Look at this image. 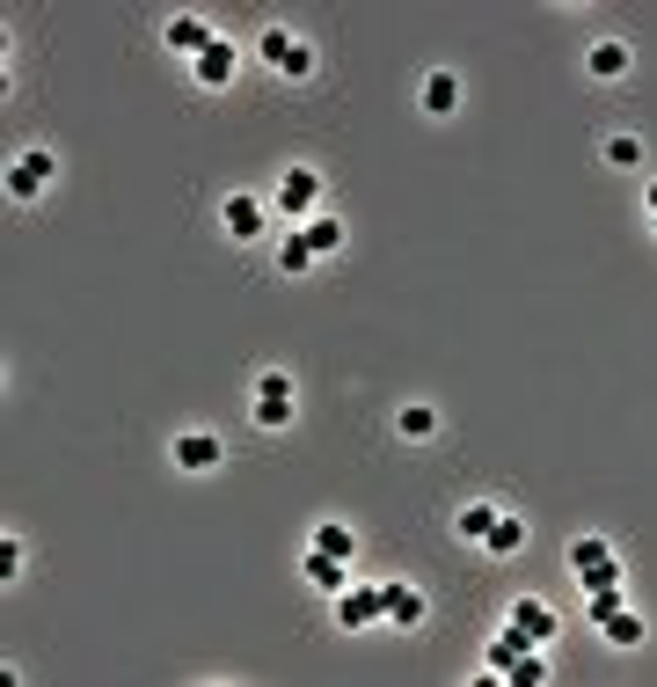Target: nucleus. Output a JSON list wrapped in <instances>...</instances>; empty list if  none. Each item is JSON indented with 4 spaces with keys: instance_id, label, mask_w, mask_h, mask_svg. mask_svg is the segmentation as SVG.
<instances>
[{
    "instance_id": "obj_8",
    "label": "nucleus",
    "mask_w": 657,
    "mask_h": 687,
    "mask_svg": "<svg viewBox=\"0 0 657 687\" xmlns=\"http://www.w3.org/2000/svg\"><path fill=\"white\" fill-rule=\"evenodd\" d=\"M169 461L183 476H212V468H220V440H212V432H183V440L169 446Z\"/></svg>"
},
{
    "instance_id": "obj_22",
    "label": "nucleus",
    "mask_w": 657,
    "mask_h": 687,
    "mask_svg": "<svg viewBox=\"0 0 657 687\" xmlns=\"http://www.w3.org/2000/svg\"><path fill=\"white\" fill-rule=\"evenodd\" d=\"M489 556H519V548H526V519H504V512H497V527H489Z\"/></svg>"
},
{
    "instance_id": "obj_6",
    "label": "nucleus",
    "mask_w": 657,
    "mask_h": 687,
    "mask_svg": "<svg viewBox=\"0 0 657 687\" xmlns=\"http://www.w3.org/2000/svg\"><path fill=\"white\" fill-rule=\"evenodd\" d=\"M570 570H577V585H592V578H621V564H614V548H606L599 534H577V542H570Z\"/></svg>"
},
{
    "instance_id": "obj_10",
    "label": "nucleus",
    "mask_w": 657,
    "mask_h": 687,
    "mask_svg": "<svg viewBox=\"0 0 657 687\" xmlns=\"http://www.w3.org/2000/svg\"><path fill=\"white\" fill-rule=\"evenodd\" d=\"M628 59H636L628 44H614V37H599V44L585 52V73H592V81H621V73H628Z\"/></svg>"
},
{
    "instance_id": "obj_17",
    "label": "nucleus",
    "mask_w": 657,
    "mask_h": 687,
    "mask_svg": "<svg viewBox=\"0 0 657 687\" xmlns=\"http://www.w3.org/2000/svg\"><path fill=\"white\" fill-rule=\"evenodd\" d=\"M395 432H402V440H432V432H438V410H432V403H402V410H395Z\"/></svg>"
},
{
    "instance_id": "obj_24",
    "label": "nucleus",
    "mask_w": 657,
    "mask_h": 687,
    "mask_svg": "<svg viewBox=\"0 0 657 687\" xmlns=\"http://www.w3.org/2000/svg\"><path fill=\"white\" fill-rule=\"evenodd\" d=\"M271 73H285V81H307V73H314V44H300V37H293V52L277 59Z\"/></svg>"
},
{
    "instance_id": "obj_15",
    "label": "nucleus",
    "mask_w": 657,
    "mask_h": 687,
    "mask_svg": "<svg viewBox=\"0 0 657 687\" xmlns=\"http://www.w3.org/2000/svg\"><path fill=\"white\" fill-rule=\"evenodd\" d=\"M314 264H322V256L307 249V234H300V228L277 242V271H285V279H300V271H314Z\"/></svg>"
},
{
    "instance_id": "obj_25",
    "label": "nucleus",
    "mask_w": 657,
    "mask_h": 687,
    "mask_svg": "<svg viewBox=\"0 0 657 687\" xmlns=\"http://www.w3.org/2000/svg\"><path fill=\"white\" fill-rule=\"evenodd\" d=\"M548 680V658L540 651H519V666H512V687H540Z\"/></svg>"
},
{
    "instance_id": "obj_7",
    "label": "nucleus",
    "mask_w": 657,
    "mask_h": 687,
    "mask_svg": "<svg viewBox=\"0 0 657 687\" xmlns=\"http://www.w3.org/2000/svg\"><path fill=\"white\" fill-rule=\"evenodd\" d=\"M44 183H52V154H44V147H30V154L8 169V198H16V205H30Z\"/></svg>"
},
{
    "instance_id": "obj_5",
    "label": "nucleus",
    "mask_w": 657,
    "mask_h": 687,
    "mask_svg": "<svg viewBox=\"0 0 657 687\" xmlns=\"http://www.w3.org/2000/svg\"><path fill=\"white\" fill-rule=\"evenodd\" d=\"M234 67H242V44H226V37H212L205 52L191 59V73H198V89H212V95H220L226 81H234Z\"/></svg>"
},
{
    "instance_id": "obj_26",
    "label": "nucleus",
    "mask_w": 657,
    "mask_h": 687,
    "mask_svg": "<svg viewBox=\"0 0 657 687\" xmlns=\"http://www.w3.org/2000/svg\"><path fill=\"white\" fill-rule=\"evenodd\" d=\"M650 212H657V183H650Z\"/></svg>"
},
{
    "instance_id": "obj_20",
    "label": "nucleus",
    "mask_w": 657,
    "mask_h": 687,
    "mask_svg": "<svg viewBox=\"0 0 657 687\" xmlns=\"http://www.w3.org/2000/svg\"><path fill=\"white\" fill-rule=\"evenodd\" d=\"M519 651H526V644H519V636H512V629H504L497 644H489V651H483V673H497V680H512V666H519Z\"/></svg>"
},
{
    "instance_id": "obj_14",
    "label": "nucleus",
    "mask_w": 657,
    "mask_h": 687,
    "mask_svg": "<svg viewBox=\"0 0 657 687\" xmlns=\"http://www.w3.org/2000/svg\"><path fill=\"white\" fill-rule=\"evenodd\" d=\"M424 110H432V118H453V110H461V81H453V73H424Z\"/></svg>"
},
{
    "instance_id": "obj_18",
    "label": "nucleus",
    "mask_w": 657,
    "mask_h": 687,
    "mask_svg": "<svg viewBox=\"0 0 657 687\" xmlns=\"http://www.w3.org/2000/svg\"><path fill=\"white\" fill-rule=\"evenodd\" d=\"M489 527H497V505H461V519H453V534H461V542H475V548L489 542Z\"/></svg>"
},
{
    "instance_id": "obj_3",
    "label": "nucleus",
    "mask_w": 657,
    "mask_h": 687,
    "mask_svg": "<svg viewBox=\"0 0 657 687\" xmlns=\"http://www.w3.org/2000/svg\"><path fill=\"white\" fill-rule=\"evenodd\" d=\"M256 424L263 432H285L293 424V381L285 373H256Z\"/></svg>"
},
{
    "instance_id": "obj_21",
    "label": "nucleus",
    "mask_w": 657,
    "mask_h": 687,
    "mask_svg": "<svg viewBox=\"0 0 657 687\" xmlns=\"http://www.w3.org/2000/svg\"><path fill=\"white\" fill-rule=\"evenodd\" d=\"M314 548H322V556H344V564H351V556H358V534L336 527V519H322V527H314Z\"/></svg>"
},
{
    "instance_id": "obj_13",
    "label": "nucleus",
    "mask_w": 657,
    "mask_h": 687,
    "mask_svg": "<svg viewBox=\"0 0 657 687\" xmlns=\"http://www.w3.org/2000/svg\"><path fill=\"white\" fill-rule=\"evenodd\" d=\"M161 37H169V52H205V44H212V22L205 16H169V30H161Z\"/></svg>"
},
{
    "instance_id": "obj_2",
    "label": "nucleus",
    "mask_w": 657,
    "mask_h": 687,
    "mask_svg": "<svg viewBox=\"0 0 657 687\" xmlns=\"http://www.w3.org/2000/svg\"><path fill=\"white\" fill-rule=\"evenodd\" d=\"M271 205L285 212L293 228H307L314 205H322V176H314V169H285V176H277V198H271Z\"/></svg>"
},
{
    "instance_id": "obj_1",
    "label": "nucleus",
    "mask_w": 657,
    "mask_h": 687,
    "mask_svg": "<svg viewBox=\"0 0 657 687\" xmlns=\"http://www.w3.org/2000/svg\"><path fill=\"white\" fill-rule=\"evenodd\" d=\"M373 622H387V585L351 578L344 593H336V629H373Z\"/></svg>"
},
{
    "instance_id": "obj_4",
    "label": "nucleus",
    "mask_w": 657,
    "mask_h": 687,
    "mask_svg": "<svg viewBox=\"0 0 657 687\" xmlns=\"http://www.w3.org/2000/svg\"><path fill=\"white\" fill-rule=\"evenodd\" d=\"M504 629L519 636L526 651H540V644L555 636V607H548V599H512V615H504Z\"/></svg>"
},
{
    "instance_id": "obj_11",
    "label": "nucleus",
    "mask_w": 657,
    "mask_h": 687,
    "mask_svg": "<svg viewBox=\"0 0 657 687\" xmlns=\"http://www.w3.org/2000/svg\"><path fill=\"white\" fill-rule=\"evenodd\" d=\"M307 585L336 599V593L351 585V564H344V556H322V548H307Z\"/></svg>"
},
{
    "instance_id": "obj_12",
    "label": "nucleus",
    "mask_w": 657,
    "mask_h": 687,
    "mask_svg": "<svg viewBox=\"0 0 657 687\" xmlns=\"http://www.w3.org/2000/svg\"><path fill=\"white\" fill-rule=\"evenodd\" d=\"M387 622H395V629H416V622H424V593H416L410 578H387Z\"/></svg>"
},
{
    "instance_id": "obj_9",
    "label": "nucleus",
    "mask_w": 657,
    "mask_h": 687,
    "mask_svg": "<svg viewBox=\"0 0 657 687\" xmlns=\"http://www.w3.org/2000/svg\"><path fill=\"white\" fill-rule=\"evenodd\" d=\"M220 228L234 234V242H256V234H263V198L234 191V198H226V205H220Z\"/></svg>"
},
{
    "instance_id": "obj_27",
    "label": "nucleus",
    "mask_w": 657,
    "mask_h": 687,
    "mask_svg": "<svg viewBox=\"0 0 657 687\" xmlns=\"http://www.w3.org/2000/svg\"><path fill=\"white\" fill-rule=\"evenodd\" d=\"M650 228H657V212H650Z\"/></svg>"
},
{
    "instance_id": "obj_19",
    "label": "nucleus",
    "mask_w": 657,
    "mask_h": 687,
    "mask_svg": "<svg viewBox=\"0 0 657 687\" xmlns=\"http://www.w3.org/2000/svg\"><path fill=\"white\" fill-rule=\"evenodd\" d=\"M599 636H606V644H614V651H636V644H643V622L628 615V607H614V615L599 622Z\"/></svg>"
},
{
    "instance_id": "obj_23",
    "label": "nucleus",
    "mask_w": 657,
    "mask_h": 687,
    "mask_svg": "<svg viewBox=\"0 0 657 687\" xmlns=\"http://www.w3.org/2000/svg\"><path fill=\"white\" fill-rule=\"evenodd\" d=\"M599 154L614 161V169H643V140H636V132H614V140H606Z\"/></svg>"
},
{
    "instance_id": "obj_16",
    "label": "nucleus",
    "mask_w": 657,
    "mask_h": 687,
    "mask_svg": "<svg viewBox=\"0 0 657 687\" xmlns=\"http://www.w3.org/2000/svg\"><path fill=\"white\" fill-rule=\"evenodd\" d=\"M300 234H307L314 256H336V249H344V220H328V212H314V220H307Z\"/></svg>"
}]
</instances>
